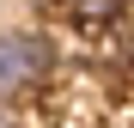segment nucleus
Here are the masks:
<instances>
[{
  "mask_svg": "<svg viewBox=\"0 0 134 128\" xmlns=\"http://www.w3.org/2000/svg\"><path fill=\"white\" fill-rule=\"evenodd\" d=\"M55 67V49L43 31H0V98H18Z\"/></svg>",
  "mask_w": 134,
  "mask_h": 128,
  "instance_id": "1",
  "label": "nucleus"
},
{
  "mask_svg": "<svg viewBox=\"0 0 134 128\" xmlns=\"http://www.w3.org/2000/svg\"><path fill=\"white\" fill-rule=\"evenodd\" d=\"M0 128H12V116H6V110H0Z\"/></svg>",
  "mask_w": 134,
  "mask_h": 128,
  "instance_id": "2",
  "label": "nucleus"
}]
</instances>
